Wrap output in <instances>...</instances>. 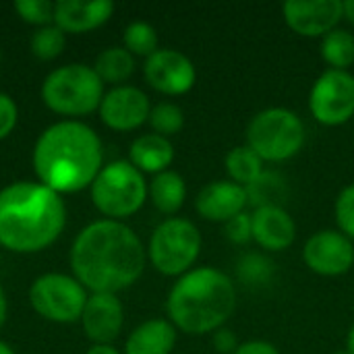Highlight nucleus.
Here are the masks:
<instances>
[{"label": "nucleus", "mask_w": 354, "mask_h": 354, "mask_svg": "<svg viewBox=\"0 0 354 354\" xmlns=\"http://www.w3.org/2000/svg\"><path fill=\"white\" fill-rule=\"evenodd\" d=\"M236 284L218 268H193L168 292L166 313L170 324L189 334L205 336L226 326L236 309Z\"/></svg>", "instance_id": "20e7f679"}, {"label": "nucleus", "mask_w": 354, "mask_h": 354, "mask_svg": "<svg viewBox=\"0 0 354 354\" xmlns=\"http://www.w3.org/2000/svg\"><path fill=\"white\" fill-rule=\"evenodd\" d=\"M147 253L139 236L116 220L89 224L71 249V268L81 286L116 295L133 286L145 270Z\"/></svg>", "instance_id": "f257e3e1"}, {"label": "nucleus", "mask_w": 354, "mask_h": 354, "mask_svg": "<svg viewBox=\"0 0 354 354\" xmlns=\"http://www.w3.org/2000/svg\"><path fill=\"white\" fill-rule=\"evenodd\" d=\"M288 29L301 37H324L344 19L342 0H288L282 4Z\"/></svg>", "instance_id": "ddd939ff"}, {"label": "nucleus", "mask_w": 354, "mask_h": 354, "mask_svg": "<svg viewBox=\"0 0 354 354\" xmlns=\"http://www.w3.org/2000/svg\"><path fill=\"white\" fill-rule=\"evenodd\" d=\"M176 344V328L166 319H149L137 326L124 346L127 354H170Z\"/></svg>", "instance_id": "aec40b11"}, {"label": "nucleus", "mask_w": 354, "mask_h": 354, "mask_svg": "<svg viewBox=\"0 0 354 354\" xmlns=\"http://www.w3.org/2000/svg\"><path fill=\"white\" fill-rule=\"evenodd\" d=\"M212 342H214V348H216L218 354H234L236 348H239V344H241L239 338H236V334L232 330H228L226 326L220 328L218 332H214Z\"/></svg>", "instance_id": "72a5a7b5"}, {"label": "nucleus", "mask_w": 354, "mask_h": 354, "mask_svg": "<svg viewBox=\"0 0 354 354\" xmlns=\"http://www.w3.org/2000/svg\"><path fill=\"white\" fill-rule=\"evenodd\" d=\"M15 124H17V106L6 93H0V139L8 137Z\"/></svg>", "instance_id": "473e14b6"}, {"label": "nucleus", "mask_w": 354, "mask_h": 354, "mask_svg": "<svg viewBox=\"0 0 354 354\" xmlns=\"http://www.w3.org/2000/svg\"><path fill=\"white\" fill-rule=\"evenodd\" d=\"M114 12V4L110 0L95 2H79V0H60L54 4V21L56 27L68 33H85L100 25H104Z\"/></svg>", "instance_id": "a211bd4d"}, {"label": "nucleus", "mask_w": 354, "mask_h": 354, "mask_svg": "<svg viewBox=\"0 0 354 354\" xmlns=\"http://www.w3.org/2000/svg\"><path fill=\"white\" fill-rule=\"evenodd\" d=\"M342 8H344V19L354 25V0H342Z\"/></svg>", "instance_id": "c9c22d12"}, {"label": "nucleus", "mask_w": 354, "mask_h": 354, "mask_svg": "<svg viewBox=\"0 0 354 354\" xmlns=\"http://www.w3.org/2000/svg\"><path fill=\"white\" fill-rule=\"evenodd\" d=\"M332 354H348V353H346V348H342V351H336V353H332Z\"/></svg>", "instance_id": "a19ab883"}, {"label": "nucleus", "mask_w": 354, "mask_h": 354, "mask_svg": "<svg viewBox=\"0 0 354 354\" xmlns=\"http://www.w3.org/2000/svg\"><path fill=\"white\" fill-rule=\"evenodd\" d=\"M309 112L324 127H342L354 118V75L324 71L311 85Z\"/></svg>", "instance_id": "9d476101"}, {"label": "nucleus", "mask_w": 354, "mask_h": 354, "mask_svg": "<svg viewBox=\"0 0 354 354\" xmlns=\"http://www.w3.org/2000/svg\"><path fill=\"white\" fill-rule=\"evenodd\" d=\"M249 205L268 207V205H280L284 207V201L288 197V185L278 172H263L255 183L247 187Z\"/></svg>", "instance_id": "393cba45"}, {"label": "nucleus", "mask_w": 354, "mask_h": 354, "mask_svg": "<svg viewBox=\"0 0 354 354\" xmlns=\"http://www.w3.org/2000/svg\"><path fill=\"white\" fill-rule=\"evenodd\" d=\"M203 239L199 228L187 218L164 220L149 239L147 257L164 276H185L201 255Z\"/></svg>", "instance_id": "6e6552de"}, {"label": "nucleus", "mask_w": 354, "mask_h": 354, "mask_svg": "<svg viewBox=\"0 0 354 354\" xmlns=\"http://www.w3.org/2000/svg\"><path fill=\"white\" fill-rule=\"evenodd\" d=\"M85 288L77 282V278L62 274H46L37 278L29 290V301L33 309L58 324H71L81 319L83 309L87 305Z\"/></svg>", "instance_id": "1a4fd4ad"}, {"label": "nucleus", "mask_w": 354, "mask_h": 354, "mask_svg": "<svg viewBox=\"0 0 354 354\" xmlns=\"http://www.w3.org/2000/svg\"><path fill=\"white\" fill-rule=\"evenodd\" d=\"M0 354H15L10 348H8V344H4V342H0Z\"/></svg>", "instance_id": "ea45409f"}, {"label": "nucleus", "mask_w": 354, "mask_h": 354, "mask_svg": "<svg viewBox=\"0 0 354 354\" xmlns=\"http://www.w3.org/2000/svg\"><path fill=\"white\" fill-rule=\"evenodd\" d=\"M319 54L324 62L334 71H348L354 64V33L348 29L336 27L322 37Z\"/></svg>", "instance_id": "5701e85b"}, {"label": "nucleus", "mask_w": 354, "mask_h": 354, "mask_svg": "<svg viewBox=\"0 0 354 354\" xmlns=\"http://www.w3.org/2000/svg\"><path fill=\"white\" fill-rule=\"evenodd\" d=\"M266 162L245 143V145H236L232 147L226 158H224V166H226V174L228 180L241 185V187H249L251 183H255L263 172H266Z\"/></svg>", "instance_id": "4be33fe9"}, {"label": "nucleus", "mask_w": 354, "mask_h": 354, "mask_svg": "<svg viewBox=\"0 0 354 354\" xmlns=\"http://www.w3.org/2000/svg\"><path fill=\"white\" fill-rule=\"evenodd\" d=\"M93 71L104 83H124L135 73V58L127 48H106L97 54Z\"/></svg>", "instance_id": "b1692460"}, {"label": "nucleus", "mask_w": 354, "mask_h": 354, "mask_svg": "<svg viewBox=\"0 0 354 354\" xmlns=\"http://www.w3.org/2000/svg\"><path fill=\"white\" fill-rule=\"evenodd\" d=\"M64 203L46 185L15 183L0 191V245L15 253H37L64 228Z\"/></svg>", "instance_id": "7ed1b4c3"}, {"label": "nucleus", "mask_w": 354, "mask_h": 354, "mask_svg": "<svg viewBox=\"0 0 354 354\" xmlns=\"http://www.w3.org/2000/svg\"><path fill=\"white\" fill-rule=\"evenodd\" d=\"M346 353L354 354V324L351 326V330H348V334H346Z\"/></svg>", "instance_id": "4c0bfd02"}, {"label": "nucleus", "mask_w": 354, "mask_h": 354, "mask_svg": "<svg viewBox=\"0 0 354 354\" xmlns=\"http://www.w3.org/2000/svg\"><path fill=\"white\" fill-rule=\"evenodd\" d=\"M247 189L228 178L207 183L195 197V212L207 222L226 224L234 216L247 212Z\"/></svg>", "instance_id": "2eb2a0df"}, {"label": "nucleus", "mask_w": 354, "mask_h": 354, "mask_svg": "<svg viewBox=\"0 0 354 354\" xmlns=\"http://www.w3.org/2000/svg\"><path fill=\"white\" fill-rule=\"evenodd\" d=\"M31 52L41 60H52L64 50V31L56 25L39 27L29 41Z\"/></svg>", "instance_id": "c85d7f7f"}, {"label": "nucleus", "mask_w": 354, "mask_h": 354, "mask_svg": "<svg viewBox=\"0 0 354 354\" xmlns=\"http://www.w3.org/2000/svg\"><path fill=\"white\" fill-rule=\"evenodd\" d=\"M0 60H2V56H0Z\"/></svg>", "instance_id": "79ce46f5"}, {"label": "nucleus", "mask_w": 354, "mask_h": 354, "mask_svg": "<svg viewBox=\"0 0 354 354\" xmlns=\"http://www.w3.org/2000/svg\"><path fill=\"white\" fill-rule=\"evenodd\" d=\"M149 199L153 203V207L164 214L174 218V214L180 212V207L185 205L187 199V183L185 178L174 172V170H166L153 176V180L147 187Z\"/></svg>", "instance_id": "412c9836"}, {"label": "nucleus", "mask_w": 354, "mask_h": 354, "mask_svg": "<svg viewBox=\"0 0 354 354\" xmlns=\"http://www.w3.org/2000/svg\"><path fill=\"white\" fill-rule=\"evenodd\" d=\"M303 261L317 276H344L354 268V243L340 230H319L307 239Z\"/></svg>", "instance_id": "9b49d317"}, {"label": "nucleus", "mask_w": 354, "mask_h": 354, "mask_svg": "<svg viewBox=\"0 0 354 354\" xmlns=\"http://www.w3.org/2000/svg\"><path fill=\"white\" fill-rule=\"evenodd\" d=\"M253 241L268 253H282L297 241V224L286 207L268 205L251 212Z\"/></svg>", "instance_id": "dca6fc26"}, {"label": "nucleus", "mask_w": 354, "mask_h": 354, "mask_svg": "<svg viewBox=\"0 0 354 354\" xmlns=\"http://www.w3.org/2000/svg\"><path fill=\"white\" fill-rule=\"evenodd\" d=\"M87 354H120L116 348H112V346H102V344H95L93 348H89V353Z\"/></svg>", "instance_id": "e433bc0d"}, {"label": "nucleus", "mask_w": 354, "mask_h": 354, "mask_svg": "<svg viewBox=\"0 0 354 354\" xmlns=\"http://www.w3.org/2000/svg\"><path fill=\"white\" fill-rule=\"evenodd\" d=\"M81 322L89 340L102 346H110V342L116 340L122 330L124 311L116 295L97 292L87 299Z\"/></svg>", "instance_id": "f3484780"}, {"label": "nucleus", "mask_w": 354, "mask_h": 354, "mask_svg": "<svg viewBox=\"0 0 354 354\" xmlns=\"http://www.w3.org/2000/svg\"><path fill=\"white\" fill-rule=\"evenodd\" d=\"M91 199L108 220H122L143 207L147 183L131 162L118 160L100 170L91 185Z\"/></svg>", "instance_id": "0eeeda50"}, {"label": "nucleus", "mask_w": 354, "mask_h": 354, "mask_svg": "<svg viewBox=\"0 0 354 354\" xmlns=\"http://www.w3.org/2000/svg\"><path fill=\"white\" fill-rule=\"evenodd\" d=\"M236 274L247 286H263L274 278V261L259 253H249L239 259Z\"/></svg>", "instance_id": "bb28decb"}, {"label": "nucleus", "mask_w": 354, "mask_h": 354, "mask_svg": "<svg viewBox=\"0 0 354 354\" xmlns=\"http://www.w3.org/2000/svg\"><path fill=\"white\" fill-rule=\"evenodd\" d=\"M149 124L156 131V135H162V137L168 139V137H172V135L183 131V127H185V112L180 110V106H176L172 102H162V104L151 108Z\"/></svg>", "instance_id": "cd10ccee"}, {"label": "nucleus", "mask_w": 354, "mask_h": 354, "mask_svg": "<svg viewBox=\"0 0 354 354\" xmlns=\"http://www.w3.org/2000/svg\"><path fill=\"white\" fill-rule=\"evenodd\" d=\"M145 81L164 95H185L197 83L193 60L178 50H158L143 64Z\"/></svg>", "instance_id": "f8f14e48"}, {"label": "nucleus", "mask_w": 354, "mask_h": 354, "mask_svg": "<svg viewBox=\"0 0 354 354\" xmlns=\"http://www.w3.org/2000/svg\"><path fill=\"white\" fill-rule=\"evenodd\" d=\"M129 158H131V164L141 174L143 172L160 174V172H166L168 166L172 164L174 147H172L170 139H166L162 135H156V133H147V135L137 137L131 143Z\"/></svg>", "instance_id": "6ab92c4d"}, {"label": "nucleus", "mask_w": 354, "mask_h": 354, "mask_svg": "<svg viewBox=\"0 0 354 354\" xmlns=\"http://www.w3.org/2000/svg\"><path fill=\"white\" fill-rule=\"evenodd\" d=\"M334 218L338 230L354 243V183L344 187L334 203Z\"/></svg>", "instance_id": "c756f323"}, {"label": "nucleus", "mask_w": 354, "mask_h": 354, "mask_svg": "<svg viewBox=\"0 0 354 354\" xmlns=\"http://www.w3.org/2000/svg\"><path fill=\"white\" fill-rule=\"evenodd\" d=\"M234 354H280L278 346L268 340H247L241 342Z\"/></svg>", "instance_id": "f704fd0d"}, {"label": "nucleus", "mask_w": 354, "mask_h": 354, "mask_svg": "<svg viewBox=\"0 0 354 354\" xmlns=\"http://www.w3.org/2000/svg\"><path fill=\"white\" fill-rule=\"evenodd\" d=\"M224 234L232 245H247L253 241V224L251 212H243L224 224Z\"/></svg>", "instance_id": "2f4dec72"}, {"label": "nucleus", "mask_w": 354, "mask_h": 354, "mask_svg": "<svg viewBox=\"0 0 354 354\" xmlns=\"http://www.w3.org/2000/svg\"><path fill=\"white\" fill-rule=\"evenodd\" d=\"M39 180L54 193H77L102 170V143L83 122L64 120L41 133L33 149Z\"/></svg>", "instance_id": "f03ea898"}, {"label": "nucleus", "mask_w": 354, "mask_h": 354, "mask_svg": "<svg viewBox=\"0 0 354 354\" xmlns=\"http://www.w3.org/2000/svg\"><path fill=\"white\" fill-rule=\"evenodd\" d=\"M15 10L19 17L33 25H48L54 19V4L48 0H19L15 2Z\"/></svg>", "instance_id": "7c9ffc66"}, {"label": "nucleus", "mask_w": 354, "mask_h": 354, "mask_svg": "<svg viewBox=\"0 0 354 354\" xmlns=\"http://www.w3.org/2000/svg\"><path fill=\"white\" fill-rule=\"evenodd\" d=\"M4 317H6V299H4V292L0 288V326L4 324Z\"/></svg>", "instance_id": "58836bf2"}, {"label": "nucleus", "mask_w": 354, "mask_h": 354, "mask_svg": "<svg viewBox=\"0 0 354 354\" xmlns=\"http://www.w3.org/2000/svg\"><path fill=\"white\" fill-rule=\"evenodd\" d=\"M149 97L131 85H120L108 91L100 104V116L114 131H135L149 120Z\"/></svg>", "instance_id": "4468645a"}, {"label": "nucleus", "mask_w": 354, "mask_h": 354, "mask_svg": "<svg viewBox=\"0 0 354 354\" xmlns=\"http://www.w3.org/2000/svg\"><path fill=\"white\" fill-rule=\"evenodd\" d=\"M44 104L64 116H83L100 108L104 81L91 66L68 64L52 71L41 85Z\"/></svg>", "instance_id": "423d86ee"}, {"label": "nucleus", "mask_w": 354, "mask_h": 354, "mask_svg": "<svg viewBox=\"0 0 354 354\" xmlns=\"http://www.w3.org/2000/svg\"><path fill=\"white\" fill-rule=\"evenodd\" d=\"M247 145L272 164L288 162L301 153L307 141L303 118L288 108L274 106L257 112L247 124Z\"/></svg>", "instance_id": "39448f33"}, {"label": "nucleus", "mask_w": 354, "mask_h": 354, "mask_svg": "<svg viewBox=\"0 0 354 354\" xmlns=\"http://www.w3.org/2000/svg\"><path fill=\"white\" fill-rule=\"evenodd\" d=\"M124 48L133 54V56H145L149 58L151 54H156L158 48V31L145 23V21H135L124 29Z\"/></svg>", "instance_id": "a878e982"}]
</instances>
